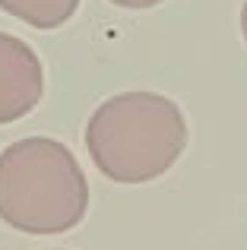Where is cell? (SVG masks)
I'll list each match as a JSON object with an SVG mask.
<instances>
[{
    "label": "cell",
    "mask_w": 247,
    "mask_h": 250,
    "mask_svg": "<svg viewBox=\"0 0 247 250\" xmlns=\"http://www.w3.org/2000/svg\"><path fill=\"white\" fill-rule=\"evenodd\" d=\"M187 114L162 92H121L92 111L86 152L114 184H149L168 174L187 149Z\"/></svg>",
    "instance_id": "6da1fadb"
},
{
    "label": "cell",
    "mask_w": 247,
    "mask_h": 250,
    "mask_svg": "<svg viewBox=\"0 0 247 250\" xmlns=\"http://www.w3.org/2000/svg\"><path fill=\"white\" fill-rule=\"evenodd\" d=\"M89 212L76 155L51 136H25L0 152V219L22 234L73 231Z\"/></svg>",
    "instance_id": "7a4b0ae2"
},
{
    "label": "cell",
    "mask_w": 247,
    "mask_h": 250,
    "mask_svg": "<svg viewBox=\"0 0 247 250\" xmlns=\"http://www.w3.org/2000/svg\"><path fill=\"white\" fill-rule=\"evenodd\" d=\"M44 95V70L32 44L0 32V124L22 121Z\"/></svg>",
    "instance_id": "3957f363"
},
{
    "label": "cell",
    "mask_w": 247,
    "mask_h": 250,
    "mask_svg": "<svg viewBox=\"0 0 247 250\" xmlns=\"http://www.w3.org/2000/svg\"><path fill=\"white\" fill-rule=\"evenodd\" d=\"M82 0H0V10L16 16L19 22L32 25V29H61L63 22L73 19Z\"/></svg>",
    "instance_id": "277c9868"
},
{
    "label": "cell",
    "mask_w": 247,
    "mask_h": 250,
    "mask_svg": "<svg viewBox=\"0 0 247 250\" xmlns=\"http://www.w3.org/2000/svg\"><path fill=\"white\" fill-rule=\"evenodd\" d=\"M108 3L121 6V10H152V6L165 3V0H108Z\"/></svg>",
    "instance_id": "5b68a950"
},
{
    "label": "cell",
    "mask_w": 247,
    "mask_h": 250,
    "mask_svg": "<svg viewBox=\"0 0 247 250\" xmlns=\"http://www.w3.org/2000/svg\"><path fill=\"white\" fill-rule=\"evenodd\" d=\"M241 35H244V42H247V0H244V6H241Z\"/></svg>",
    "instance_id": "8992f818"
}]
</instances>
